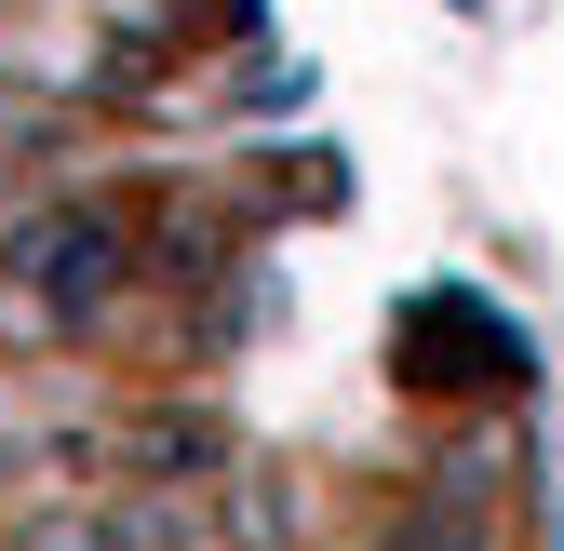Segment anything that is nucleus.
I'll return each mask as SVG.
<instances>
[{"label":"nucleus","instance_id":"f03ea898","mask_svg":"<svg viewBox=\"0 0 564 551\" xmlns=\"http://www.w3.org/2000/svg\"><path fill=\"white\" fill-rule=\"evenodd\" d=\"M229 538L282 551V538H296V485H282V471H229Z\"/></svg>","mask_w":564,"mask_h":551},{"label":"nucleus","instance_id":"7ed1b4c3","mask_svg":"<svg viewBox=\"0 0 564 551\" xmlns=\"http://www.w3.org/2000/svg\"><path fill=\"white\" fill-rule=\"evenodd\" d=\"M390 551H484L470 525H390Z\"/></svg>","mask_w":564,"mask_h":551},{"label":"nucleus","instance_id":"f257e3e1","mask_svg":"<svg viewBox=\"0 0 564 551\" xmlns=\"http://www.w3.org/2000/svg\"><path fill=\"white\" fill-rule=\"evenodd\" d=\"M0 269H14L28 296H54V310H108V296H121V216L54 202V216H28L14 242H0Z\"/></svg>","mask_w":564,"mask_h":551}]
</instances>
